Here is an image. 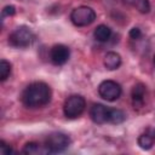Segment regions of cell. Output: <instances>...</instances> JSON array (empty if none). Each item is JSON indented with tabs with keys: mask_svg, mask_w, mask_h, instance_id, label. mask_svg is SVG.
<instances>
[{
	"mask_svg": "<svg viewBox=\"0 0 155 155\" xmlns=\"http://www.w3.org/2000/svg\"><path fill=\"white\" fill-rule=\"evenodd\" d=\"M51 101V88L42 81L29 84L22 92V103L27 108H40Z\"/></svg>",
	"mask_w": 155,
	"mask_h": 155,
	"instance_id": "6da1fadb",
	"label": "cell"
},
{
	"mask_svg": "<svg viewBox=\"0 0 155 155\" xmlns=\"http://www.w3.org/2000/svg\"><path fill=\"white\" fill-rule=\"evenodd\" d=\"M86 107V101L80 94H73L68 97L63 105V113L68 119H76L79 117Z\"/></svg>",
	"mask_w": 155,
	"mask_h": 155,
	"instance_id": "7a4b0ae2",
	"label": "cell"
},
{
	"mask_svg": "<svg viewBox=\"0 0 155 155\" xmlns=\"http://www.w3.org/2000/svg\"><path fill=\"white\" fill-rule=\"evenodd\" d=\"M70 144V138L62 132H53L48 134L45 139V148L47 153H62Z\"/></svg>",
	"mask_w": 155,
	"mask_h": 155,
	"instance_id": "3957f363",
	"label": "cell"
},
{
	"mask_svg": "<svg viewBox=\"0 0 155 155\" xmlns=\"http://www.w3.org/2000/svg\"><path fill=\"white\" fill-rule=\"evenodd\" d=\"M70 19L76 27L90 25L96 19V12L90 6H79L74 8L70 13Z\"/></svg>",
	"mask_w": 155,
	"mask_h": 155,
	"instance_id": "277c9868",
	"label": "cell"
},
{
	"mask_svg": "<svg viewBox=\"0 0 155 155\" xmlns=\"http://www.w3.org/2000/svg\"><path fill=\"white\" fill-rule=\"evenodd\" d=\"M34 40V34L31 30L24 25L16 28L8 36V42L13 47H28Z\"/></svg>",
	"mask_w": 155,
	"mask_h": 155,
	"instance_id": "5b68a950",
	"label": "cell"
},
{
	"mask_svg": "<svg viewBox=\"0 0 155 155\" xmlns=\"http://www.w3.org/2000/svg\"><path fill=\"white\" fill-rule=\"evenodd\" d=\"M98 93L103 99L114 102L121 96V86L114 80H104L98 86Z\"/></svg>",
	"mask_w": 155,
	"mask_h": 155,
	"instance_id": "8992f818",
	"label": "cell"
},
{
	"mask_svg": "<svg viewBox=\"0 0 155 155\" xmlns=\"http://www.w3.org/2000/svg\"><path fill=\"white\" fill-rule=\"evenodd\" d=\"M69 57H70V50L68 46H65L63 44L52 46V48L50 51V59L56 65H62V64L67 63Z\"/></svg>",
	"mask_w": 155,
	"mask_h": 155,
	"instance_id": "52a82bcc",
	"label": "cell"
},
{
	"mask_svg": "<svg viewBox=\"0 0 155 155\" xmlns=\"http://www.w3.org/2000/svg\"><path fill=\"white\" fill-rule=\"evenodd\" d=\"M108 111H109V108H107L103 104L96 103L91 107L90 116L93 122H96L98 125H103V124L108 122Z\"/></svg>",
	"mask_w": 155,
	"mask_h": 155,
	"instance_id": "ba28073f",
	"label": "cell"
},
{
	"mask_svg": "<svg viewBox=\"0 0 155 155\" xmlns=\"http://www.w3.org/2000/svg\"><path fill=\"white\" fill-rule=\"evenodd\" d=\"M145 86L143 84H137L133 86L132 92H131V97H132V103L134 105V108H139L143 105L144 103V97H145Z\"/></svg>",
	"mask_w": 155,
	"mask_h": 155,
	"instance_id": "9c48e42d",
	"label": "cell"
},
{
	"mask_svg": "<svg viewBox=\"0 0 155 155\" xmlns=\"http://www.w3.org/2000/svg\"><path fill=\"white\" fill-rule=\"evenodd\" d=\"M120 64H121V57L119 53L110 51L104 56V67L108 70H115L120 67Z\"/></svg>",
	"mask_w": 155,
	"mask_h": 155,
	"instance_id": "30bf717a",
	"label": "cell"
},
{
	"mask_svg": "<svg viewBox=\"0 0 155 155\" xmlns=\"http://www.w3.org/2000/svg\"><path fill=\"white\" fill-rule=\"evenodd\" d=\"M93 35H94V38H96L97 41H99V42H107L110 39V36H111V29L108 25H105V24H99L94 29Z\"/></svg>",
	"mask_w": 155,
	"mask_h": 155,
	"instance_id": "8fae6325",
	"label": "cell"
},
{
	"mask_svg": "<svg viewBox=\"0 0 155 155\" xmlns=\"http://www.w3.org/2000/svg\"><path fill=\"white\" fill-rule=\"evenodd\" d=\"M126 120V114L120 110V109H115V108H109L108 111V122L110 124H121Z\"/></svg>",
	"mask_w": 155,
	"mask_h": 155,
	"instance_id": "7c38bea8",
	"label": "cell"
},
{
	"mask_svg": "<svg viewBox=\"0 0 155 155\" xmlns=\"http://www.w3.org/2000/svg\"><path fill=\"white\" fill-rule=\"evenodd\" d=\"M126 4L136 7L140 13H148L150 11V2L149 0H124Z\"/></svg>",
	"mask_w": 155,
	"mask_h": 155,
	"instance_id": "4fadbf2b",
	"label": "cell"
},
{
	"mask_svg": "<svg viewBox=\"0 0 155 155\" xmlns=\"http://www.w3.org/2000/svg\"><path fill=\"white\" fill-rule=\"evenodd\" d=\"M154 142H155V139H154L150 134H148L145 131H144V133H142V134L138 137V145H139L143 150H149V149H151Z\"/></svg>",
	"mask_w": 155,
	"mask_h": 155,
	"instance_id": "5bb4252c",
	"label": "cell"
},
{
	"mask_svg": "<svg viewBox=\"0 0 155 155\" xmlns=\"http://www.w3.org/2000/svg\"><path fill=\"white\" fill-rule=\"evenodd\" d=\"M10 74H11V63L7 62L6 59H1L0 61V80L5 81Z\"/></svg>",
	"mask_w": 155,
	"mask_h": 155,
	"instance_id": "9a60e30c",
	"label": "cell"
},
{
	"mask_svg": "<svg viewBox=\"0 0 155 155\" xmlns=\"http://www.w3.org/2000/svg\"><path fill=\"white\" fill-rule=\"evenodd\" d=\"M24 154H30V155H34V154H38V153H46V150H41L40 148V144L35 143V142H29L24 145L23 150H22Z\"/></svg>",
	"mask_w": 155,
	"mask_h": 155,
	"instance_id": "2e32d148",
	"label": "cell"
},
{
	"mask_svg": "<svg viewBox=\"0 0 155 155\" xmlns=\"http://www.w3.org/2000/svg\"><path fill=\"white\" fill-rule=\"evenodd\" d=\"M15 13H16V7H15L13 5H7V6H5V7L2 8V12H1L2 17H10V16H13Z\"/></svg>",
	"mask_w": 155,
	"mask_h": 155,
	"instance_id": "e0dca14e",
	"label": "cell"
},
{
	"mask_svg": "<svg viewBox=\"0 0 155 155\" xmlns=\"http://www.w3.org/2000/svg\"><path fill=\"white\" fill-rule=\"evenodd\" d=\"M128 35H130V38H131V39H133V40H138V39L142 36V31H140V29H139V28L133 27V28L130 30Z\"/></svg>",
	"mask_w": 155,
	"mask_h": 155,
	"instance_id": "ac0fdd59",
	"label": "cell"
},
{
	"mask_svg": "<svg viewBox=\"0 0 155 155\" xmlns=\"http://www.w3.org/2000/svg\"><path fill=\"white\" fill-rule=\"evenodd\" d=\"M0 153L4 154V155H10L12 153V149L8 144H6L4 140H1L0 142Z\"/></svg>",
	"mask_w": 155,
	"mask_h": 155,
	"instance_id": "d6986e66",
	"label": "cell"
},
{
	"mask_svg": "<svg viewBox=\"0 0 155 155\" xmlns=\"http://www.w3.org/2000/svg\"><path fill=\"white\" fill-rule=\"evenodd\" d=\"M145 132H147L148 134H150V136L155 139V127H148V128L145 130Z\"/></svg>",
	"mask_w": 155,
	"mask_h": 155,
	"instance_id": "ffe728a7",
	"label": "cell"
},
{
	"mask_svg": "<svg viewBox=\"0 0 155 155\" xmlns=\"http://www.w3.org/2000/svg\"><path fill=\"white\" fill-rule=\"evenodd\" d=\"M154 65H155V56H154Z\"/></svg>",
	"mask_w": 155,
	"mask_h": 155,
	"instance_id": "44dd1931",
	"label": "cell"
}]
</instances>
